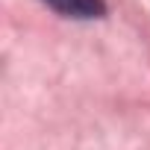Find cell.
Listing matches in <instances>:
<instances>
[{
    "label": "cell",
    "mask_w": 150,
    "mask_h": 150,
    "mask_svg": "<svg viewBox=\"0 0 150 150\" xmlns=\"http://www.w3.org/2000/svg\"><path fill=\"white\" fill-rule=\"evenodd\" d=\"M44 3L65 15V18H77V21H91L106 15V0H44Z\"/></svg>",
    "instance_id": "1"
}]
</instances>
